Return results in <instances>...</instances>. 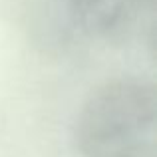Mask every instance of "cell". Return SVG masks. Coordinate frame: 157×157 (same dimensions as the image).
Returning a JSON list of instances; mask_svg holds the SVG:
<instances>
[{"instance_id": "1", "label": "cell", "mask_w": 157, "mask_h": 157, "mask_svg": "<svg viewBox=\"0 0 157 157\" xmlns=\"http://www.w3.org/2000/svg\"><path fill=\"white\" fill-rule=\"evenodd\" d=\"M82 157H157V96L143 80H115L92 94L78 115Z\"/></svg>"}, {"instance_id": "2", "label": "cell", "mask_w": 157, "mask_h": 157, "mask_svg": "<svg viewBox=\"0 0 157 157\" xmlns=\"http://www.w3.org/2000/svg\"><path fill=\"white\" fill-rule=\"evenodd\" d=\"M80 28L104 42H129L153 26L155 0H70Z\"/></svg>"}]
</instances>
